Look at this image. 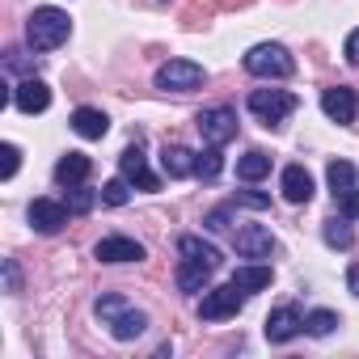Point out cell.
Wrapping results in <instances>:
<instances>
[{
    "label": "cell",
    "instance_id": "83f0119b",
    "mask_svg": "<svg viewBox=\"0 0 359 359\" xmlns=\"http://www.w3.org/2000/svg\"><path fill=\"white\" fill-rule=\"evenodd\" d=\"M93 199H97V195H93V191H85V187L76 182V187H68V199H64V203H68L76 216H85V212L93 208Z\"/></svg>",
    "mask_w": 359,
    "mask_h": 359
},
{
    "label": "cell",
    "instance_id": "ac0fdd59",
    "mask_svg": "<svg viewBox=\"0 0 359 359\" xmlns=\"http://www.w3.org/2000/svg\"><path fill=\"white\" fill-rule=\"evenodd\" d=\"M177 254H182V258H191V262H203V266H212V271L224 262V258H220V250H216L212 241H203V237H191V233H187V237H177Z\"/></svg>",
    "mask_w": 359,
    "mask_h": 359
},
{
    "label": "cell",
    "instance_id": "8fae6325",
    "mask_svg": "<svg viewBox=\"0 0 359 359\" xmlns=\"http://www.w3.org/2000/svg\"><path fill=\"white\" fill-rule=\"evenodd\" d=\"M300 330H304V313H300L296 304L271 309V317H266V338H271V342H292Z\"/></svg>",
    "mask_w": 359,
    "mask_h": 359
},
{
    "label": "cell",
    "instance_id": "9a60e30c",
    "mask_svg": "<svg viewBox=\"0 0 359 359\" xmlns=\"http://www.w3.org/2000/svg\"><path fill=\"white\" fill-rule=\"evenodd\" d=\"M279 187H283V199H287V203H309V199H313V173H309L304 165H287Z\"/></svg>",
    "mask_w": 359,
    "mask_h": 359
},
{
    "label": "cell",
    "instance_id": "52a82bcc",
    "mask_svg": "<svg viewBox=\"0 0 359 359\" xmlns=\"http://www.w3.org/2000/svg\"><path fill=\"white\" fill-rule=\"evenodd\" d=\"M195 127H199L203 144L224 148L229 140H237V110H229V106H212V110H203V114L195 118Z\"/></svg>",
    "mask_w": 359,
    "mask_h": 359
},
{
    "label": "cell",
    "instance_id": "d6a6232c",
    "mask_svg": "<svg viewBox=\"0 0 359 359\" xmlns=\"http://www.w3.org/2000/svg\"><path fill=\"white\" fill-rule=\"evenodd\" d=\"M5 287L9 292H22V275H18V262L13 258H5Z\"/></svg>",
    "mask_w": 359,
    "mask_h": 359
},
{
    "label": "cell",
    "instance_id": "3957f363",
    "mask_svg": "<svg viewBox=\"0 0 359 359\" xmlns=\"http://www.w3.org/2000/svg\"><path fill=\"white\" fill-rule=\"evenodd\" d=\"M245 72L250 76H262V81H283V76L296 72V60L279 43H258V47L245 51Z\"/></svg>",
    "mask_w": 359,
    "mask_h": 359
},
{
    "label": "cell",
    "instance_id": "4dcf8cb0",
    "mask_svg": "<svg viewBox=\"0 0 359 359\" xmlns=\"http://www.w3.org/2000/svg\"><path fill=\"white\" fill-rule=\"evenodd\" d=\"M18 165H22V152H18V144H5V182L18 173Z\"/></svg>",
    "mask_w": 359,
    "mask_h": 359
},
{
    "label": "cell",
    "instance_id": "f1b7e54d",
    "mask_svg": "<svg viewBox=\"0 0 359 359\" xmlns=\"http://www.w3.org/2000/svg\"><path fill=\"white\" fill-rule=\"evenodd\" d=\"M237 203H241V208H254V212H266V208H271V195H254V191H237Z\"/></svg>",
    "mask_w": 359,
    "mask_h": 359
},
{
    "label": "cell",
    "instance_id": "8992f818",
    "mask_svg": "<svg viewBox=\"0 0 359 359\" xmlns=\"http://www.w3.org/2000/svg\"><path fill=\"white\" fill-rule=\"evenodd\" d=\"M292 110H296V97H292L287 89H254V93H250V114L262 118L266 127L283 123Z\"/></svg>",
    "mask_w": 359,
    "mask_h": 359
},
{
    "label": "cell",
    "instance_id": "4fadbf2b",
    "mask_svg": "<svg viewBox=\"0 0 359 359\" xmlns=\"http://www.w3.org/2000/svg\"><path fill=\"white\" fill-rule=\"evenodd\" d=\"M13 106H18L22 114H43V110L51 106V89H47V81L26 76V81L13 89Z\"/></svg>",
    "mask_w": 359,
    "mask_h": 359
},
{
    "label": "cell",
    "instance_id": "6da1fadb",
    "mask_svg": "<svg viewBox=\"0 0 359 359\" xmlns=\"http://www.w3.org/2000/svg\"><path fill=\"white\" fill-rule=\"evenodd\" d=\"M93 313H97V321L118 338V342H131V338H140L144 330H148V313L144 309H135L127 296H97V304H93Z\"/></svg>",
    "mask_w": 359,
    "mask_h": 359
},
{
    "label": "cell",
    "instance_id": "4316f807",
    "mask_svg": "<svg viewBox=\"0 0 359 359\" xmlns=\"http://www.w3.org/2000/svg\"><path fill=\"white\" fill-rule=\"evenodd\" d=\"M131 182H127V177H114V182H106L102 187V203H110V208H123L127 199H131V191H127Z\"/></svg>",
    "mask_w": 359,
    "mask_h": 359
},
{
    "label": "cell",
    "instance_id": "277c9868",
    "mask_svg": "<svg viewBox=\"0 0 359 359\" xmlns=\"http://www.w3.org/2000/svg\"><path fill=\"white\" fill-rule=\"evenodd\" d=\"M203 81H208V72L195 60H169L156 68V89H165V93H191Z\"/></svg>",
    "mask_w": 359,
    "mask_h": 359
},
{
    "label": "cell",
    "instance_id": "e575fe53",
    "mask_svg": "<svg viewBox=\"0 0 359 359\" xmlns=\"http://www.w3.org/2000/svg\"><path fill=\"white\" fill-rule=\"evenodd\" d=\"M346 287H351V292H355V296H359V262H355V266H351V271H346Z\"/></svg>",
    "mask_w": 359,
    "mask_h": 359
},
{
    "label": "cell",
    "instance_id": "7c38bea8",
    "mask_svg": "<svg viewBox=\"0 0 359 359\" xmlns=\"http://www.w3.org/2000/svg\"><path fill=\"white\" fill-rule=\"evenodd\" d=\"M355 106H359V97H355V89H346V85H334V89H321V110H325V118H334V123H355Z\"/></svg>",
    "mask_w": 359,
    "mask_h": 359
},
{
    "label": "cell",
    "instance_id": "d4e9b609",
    "mask_svg": "<svg viewBox=\"0 0 359 359\" xmlns=\"http://www.w3.org/2000/svg\"><path fill=\"white\" fill-rule=\"evenodd\" d=\"M321 237H325V245H334V250H351V224H346V216L342 220H325V229H321Z\"/></svg>",
    "mask_w": 359,
    "mask_h": 359
},
{
    "label": "cell",
    "instance_id": "836d02e7",
    "mask_svg": "<svg viewBox=\"0 0 359 359\" xmlns=\"http://www.w3.org/2000/svg\"><path fill=\"white\" fill-rule=\"evenodd\" d=\"M346 60L359 68V30H351V34H346Z\"/></svg>",
    "mask_w": 359,
    "mask_h": 359
},
{
    "label": "cell",
    "instance_id": "cb8c5ba5",
    "mask_svg": "<svg viewBox=\"0 0 359 359\" xmlns=\"http://www.w3.org/2000/svg\"><path fill=\"white\" fill-rule=\"evenodd\" d=\"M325 177H330L334 199H338V195H346V191H355V165H351V161H330Z\"/></svg>",
    "mask_w": 359,
    "mask_h": 359
},
{
    "label": "cell",
    "instance_id": "e0dca14e",
    "mask_svg": "<svg viewBox=\"0 0 359 359\" xmlns=\"http://www.w3.org/2000/svg\"><path fill=\"white\" fill-rule=\"evenodd\" d=\"M72 131L81 140H102L110 131V118L102 110H93V106H81V110H72Z\"/></svg>",
    "mask_w": 359,
    "mask_h": 359
},
{
    "label": "cell",
    "instance_id": "7a4b0ae2",
    "mask_svg": "<svg viewBox=\"0 0 359 359\" xmlns=\"http://www.w3.org/2000/svg\"><path fill=\"white\" fill-rule=\"evenodd\" d=\"M68 34H72L68 13H64V9H51V5L34 9L30 22H26V43H30L34 51H55V47L68 43Z\"/></svg>",
    "mask_w": 359,
    "mask_h": 359
},
{
    "label": "cell",
    "instance_id": "ba28073f",
    "mask_svg": "<svg viewBox=\"0 0 359 359\" xmlns=\"http://www.w3.org/2000/svg\"><path fill=\"white\" fill-rule=\"evenodd\" d=\"M118 173L127 177L131 187H140V191H161V177L148 169V156H144V148H140V144L123 148V156H118Z\"/></svg>",
    "mask_w": 359,
    "mask_h": 359
},
{
    "label": "cell",
    "instance_id": "1f68e13d",
    "mask_svg": "<svg viewBox=\"0 0 359 359\" xmlns=\"http://www.w3.org/2000/svg\"><path fill=\"white\" fill-rule=\"evenodd\" d=\"M203 224H208L212 233H224V229H229V208H216V212H212Z\"/></svg>",
    "mask_w": 359,
    "mask_h": 359
},
{
    "label": "cell",
    "instance_id": "30bf717a",
    "mask_svg": "<svg viewBox=\"0 0 359 359\" xmlns=\"http://www.w3.org/2000/svg\"><path fill=\"white\" fill-rule=\"evenodd\" d=\"M93 258H97V262H110V266H114V262H144V245H140L135 237H118V233H114V237H102V241L93 245Z\"/></svg>",
    "mask_w": 359,
    "mask_h": 359
},
{
    "label": "cell",
    "instance_id": "2e32d148",
    "mask_svg": "<svg viewBox=\"0 0 359 359\" xmlns=\"http://www.w3.org/2000/svg\"><path fill=\"white\" fill-rule=\"evenodd\" d=\"M89 169H93V161L85 152H64L55 161V182L60 187H76V182H85V177H89Z\"/></svg>",
    "mask_w": 359,
    "mask_h": 359
},
{
    "label": "cell",
    "instance_id": "484cf974",
    "mask_svg": "<svg viewBox=\"0 0 359 359\" xmlns=\"http://www.w3.org/2000/svg\"><path fill=\"white\" fill-rule=\"evenodd\" d=\"M334 325H338V313H330V309H313V313L304 317V330H309L313 338H325V334H334Z\"/></svg>",
    "mask_w": 359,
    "mask_h": 359
},
{
    "label": "cell",
    "instance_id": "d6986e66",
    "mask_svg": "<svg viewBox=\"0 0 359 359\" xmlns=\"http://www.w3.org/2000/svg\"><path fill=\"white\" fill-rule=\"evenodd\" d=\"M161 169H165L169 177H191V173H195V152L182 148V144H165V152H161Z\"/></svg>",
    "mask_w": 359,
    "mask_h": 359
},
{
    "label": "cell",
    "instance_id": "f546056e",
    "mask_svg": "<svg viewBox=\"0 0 359 359\" xmlns=\"http://www.w3.org/2000/svg\"><path fill=\"white\" fill-rule=\"evenodd\" d=\"M334 203H338V212H342L346 220H355V216H359V191H346V195H338Z\"/></svg>",
    "mask_w": 359,
    "mask_h": 359
},
{
    "label": "cell",
    "instance_id": "44dd1931",
    "mask_svg": "<svg viewBox=\"0 0 359 359\" xmlns=\"http://www.w3.org/2000/svg\"><path fill=\"white\" fill-rule=\"evenodd\" d=\"M233 283H237V287H241L245 296H254V292L271 287V266H262V262H254V266H237Z\"/></svg>",
    "mask_w": 359,
    "mask_h": 359
},
{
    "label": "cell",
    "instance_id": "ffe728a7",
    "mask_svg": "<svg viewBox=\"0 0 359 359\" xmlns=\"http://www.w3.org/2000/svg\"><path fill=\"white\" fill-rule=\"evenodd\" d=\"M212 266H203V262H191V258H182V266H177V287L182 292H208V283H212Z\"/></svg>",
    "mask_w": 359,
    "mask_h": 359
},
{
    "label": "cell",
    "instance_id": "5b68a950",
    "mask_svg": "<svg viewBox=\"0 0 359 359\" xmlns=\"http://www.w3.org/2000/svg\"><path fill=\"white\" fill-rule=\"evenodd\" d=\"M241 304H245V292L229 279L224 287H208V292H203V300H199V317H203V321H224V317H237Z\"/></svg>",
    "mask_w": 359,
    "mask_h": 359
},
{
    "label": "cell",
    "instance_id": "5bb4252c",
    "mask_svg": "<svg viewBox=\"0 0 359 359\" xmlns=\"http://www.w3.org/2000/svg\"><path fill=\"white\" fill-rule=\"evenodd\" d=\"M271 250H275L271 229H262V224L237 229V254H241V258H271Z\"/></svg>",
    "mask_w": 359,
    "mask_h": 359
},
{
    "label": "cell",
    "instance_id": "9c48e42d",
    "mask_svg": "<svg viewBox=\"0 0 359 359\" xmlns=\"http://www.w3.org/2000/svg\"><path fill=\"white\" fill-rule=\"evenodd\" d=\"M68 212H72V208L60 203V199H34V203H30V229L51 237V233H60V229L68 224Z\"/></svg>",
    "mask_w": 359,
    "mask_h": 359
},
{
    "label": "cell",
    "instance_id": "603a6c76",
    "mask_svg": "<svg viewBox=\"0 0 359 359\" xmlns=\"http://www.w3.org/2000/svg\"><path fill=\"white\" fill-rule=\"evenodd\" d=\"M220 169H224V156H220L216 144H208L203 152H195V177H203V182H216Z\"/></svg>",
    "mask_w": 359,
    "mask_h": 359
},
{
    "label": "cell",
    "instance_id": "7402d4cb",
    "mask_svg": "<svg viewBox=\"0 0 359 359\" xmlns=\"http://www.w3.org/2000/svg\"><path fill=\"white\" fill-rule=\"evenodd\" d=\"M266 173H271V156L262 148H250L237 161V177H241V182H258V177H266Z\"/></svg>",
    "mask_w": 359,
    "mask_h": 359
}]
</instances>
